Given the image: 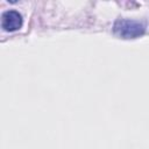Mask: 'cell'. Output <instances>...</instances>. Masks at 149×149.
<instances>
[{
  "label": "cell",
  "instance_id": "6da1fadb",
  "mask_svg": "<svg viewBox=\"0 0 149 149\" xmlns=\"http://www.w3.org/2000/svg\"><path fill=\"white\" fill-rule=\"evenodd\" d=\"M114 31L125 38H134L143 34L144 24L136 20L120 19L114 23Z\"/></svg>",
  "mask_w": 149,
  "mask_h": 149
},
{
  "label": "cell",
  "instance_id": "7a4b0ae2",
  "mask_svg": "<svg viewBox=\"0 0 149 149\" xmlns=\"http://www.w3.org/2000/svg\"><path fill=\"white\" fill-rule=\"evenodd\" d=\"M22 26V16L17 10L9 9L1 14V27L6 31H14Z\"/></svg>",
  "mask_w": 149,
  "mask_h": 149
}]
</instances>
